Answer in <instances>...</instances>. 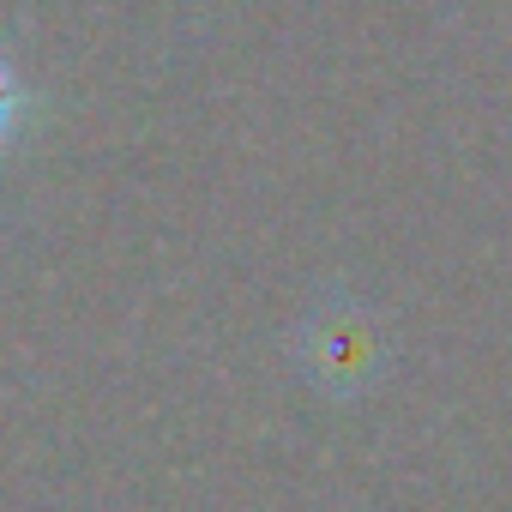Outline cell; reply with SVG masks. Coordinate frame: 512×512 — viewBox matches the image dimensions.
I'll use <instances>...</instances> for the list:
<instances>
[{
  "mask_svg": "<svg viewBox=\"0 0 512 512\" xmlns=\"http://www.w3.org/2000/svg\"><path fill=\"white\" fill-rule=\"evenodd\" d=\"M302 368L320 374L326 392H356L380 374V332L356 308H326L302 326Z\"/></svg>",
  "mask_w": 512,
  "mask_h": 512,
  "instance_id": "1",
  "label": "cell"
},
{
  "mask_svg": "<svg viewBox=\"0 0 512 512\" xmlns=\"http://www.w3.org/2000/svg\"><path fill=\"white\" fill-rule=\"evenodd\" d=\"M19 115H25V85H19L13 61L0 55V145H13V133H19Z\"/></svg>",
  "mask_w": 512,
  "mask_h": 512,
  "instance_id": "2",
  "label": "cell"
}]
</instances>
